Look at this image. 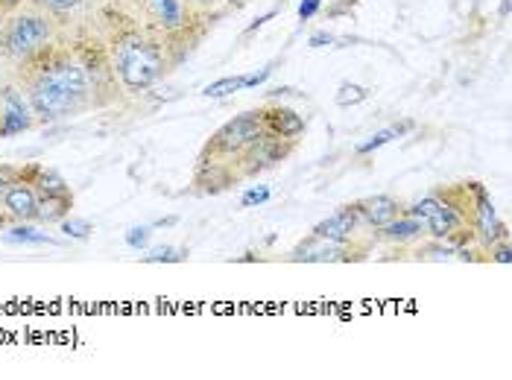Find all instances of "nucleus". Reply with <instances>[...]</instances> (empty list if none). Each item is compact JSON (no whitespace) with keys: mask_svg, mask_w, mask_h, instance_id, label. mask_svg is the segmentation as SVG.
<instances>
[{"mask_svg":"<svg viewBox=\"0 0 512 380\" xmlns=\"http://www.w3.org/2000/svg\"><path fill=\"white\" fill-rule=\"evenodd\" d=\"M15 3H18V0H12V3H3V0H0V6H15Z\"/></svg>","mask_w":512,"mask_h":380,"instance_id":"obj_36","label":"nucleus"},{"mask_svg":"<svg viewBox=\"0 0 512 380\" xmlns=\"http://www.w3.org/2000/svg\"><path fill=\"white\" fill-rule=\"evenodd\" d=\"M62 36V24L30 0H18L0 30V56L15 68Z\"/></svg>","mask_w":512,"mask_h":380,"instance_id":"obj_4","label":"nucleus"},{"mask_svg":"<svg viewBox=\"0 0 512 380\" xmlns=\"http://www.w3.org/2000/svg\"><path fill=\"white\" fill-rule=\"evenodd\" d=\"M498 240H510V228L498 217L489 190L480 188L477 202H474V243H480V249L486 252L489 246H495Z\"/></svg>","mask_w":512,"mask_h":380,"instance_id":"obj_13","label":"nucleus"},{"mask_svg":"<svg viewBox=\"0 0 512 380\" xmlns=\"http://www.w3.org/2000/svg\"><path fill=\"white\" fill-rule=\"evenodd\" d=\"M24 173L27 179L33 182L36 196H39V214H36V223L39 226H59L71 208H74V190L71 185L50 167L44 164H24Z\"/></svg>","mask_w":512,"mask_h":380,"instance_id":"obj_7","label":"nucleus"},{"mask_svg":"<svg viewBox=\"0 0 512 380\" xmlns=\"http://www.w3.org/2000/svg\"><path fill=\"white\" fill-rule=\"evenodd\" d=\"M480 188H483L480 182H463L445 190L439 188L428 193L425 199H419L416 205H410L407 211L425 223L428 237L442 240L460 252L474 243V202H477Z\"/></svg>","mask_w":512,"mask_h":380,"instance_id":"obj_3","label":"nucleus"},{"mask_svg":"<svg viewBox=\"0 0 512 380\" xmlns=\"http://www.w3.org/2000/svg\"><path fill=\"white\" fill-rule=\"evenodd\" d=\"M276 12H278V9H270L267 15H261V18H255V21H252V24L246 27V36H252V33H258V30H261V27H264L267 21H273V18H276Z\"/></svg>","mask_w":512,"mask_h":380,"instance_id":"obj_30","label":"nucleus"},{"mask_svg":"<svg viewBox=\"0 0 512 380\" xmlns=\"http://www.w3.org/2000/svg\"><path fill=\"white\" fill-rule=\"evenodd\" d=\"M226 3H229V6H232V9H240V6H246V3H249V0H226Z\"/></svg>","mask_w":512,"mask_h":380,"instance_id":"obj_34","label":"nucleus"},{"mask_svg":"<svg viewBox=\"0 0 512 380\" xmlns=\"http://www.w3.org/2000/svg\"><path fill=\"white\" fill-rule=\"evenodd\" d=\"M235 91H243V76H223V79H214L211 85H205L202 97L223 100V97H232Z\"/></svg>","mask_w":512,"mask_h":380,"instance_id":"obj_21","label":"nucleus"},{"mask_svg":"<svg viewBox=\"0 0 512 380\" xmlns=\"http://www.w3.org/2000/svg\"><path fill=\"white\" fill-rule=\"evenodd\" d=\"M372 240H363V243H337V240H325V237H316L308 234L287 258L293 264H357V261H366L369 252H372Z\"/></svg>","mask_w":512,"mask_h":380,"instance_id":"obj_8","label":"nucleus"},{"mask_svg":"<svg viewBox=\"0 0 512 380\" xmlns=\"http://www.w3.org/2000/svg\"><path fill=\"white\" fill-rule=\"evenodd\" d=\"M319 9H322V0H302L299 3V21H311Z\"/></svg>","mask_w":512,"mask_h":380,"instance_id":"obj_29","label":"nucleus"},{"mask_svg":"<svg viewBox=\"0 0 512 380\" xmlns=\"http://www.w3.org/2000/svg\"><path fill=\"white\" fill-rule=\"evenodd\" d=\"M267 199H270V188L255 185V188H249L240 196V205H243V208H255V205H264Z\"/></svg>","mask_w":512,"mask_h":380,"instance_id":"obj_25","label":"nucleus"},{"mask_svg":"<svg viewBox=\"0 0 512 380\" xmlns=\"http://www.w3.org/2000/svg\"><path fill=\"white\" fill-rule=\"evenodd\" d=\"M360 220L369 226V231L375 234L378 228H384L387 223H393L395 217H401L407 211V205L401 199H395L390 193H378V196H363L355 202Z\"/></svg>","mask_w":512,"mask_h":380,"instance_id":"obj_15","label":"nucleus"},{"mask_svg":"<svg viewBox=\"0 0 512 380\" xmlns=\"http://www.w3.org/2000/svg\"><path fill=\"white\" fill-rule=\"evenodd\" d=\"M12 6H0V30H3V21H6V12H9Z\"/></svg>","mask_w":512,"mask_h":380,"instance_id":"obj_33","label":"nucleus"},{"mask_svg":"<svg viewBox=\"0 0 512 380\" xmlns=\"http://www.w3.org/2000/svg\"><path fill=\"white\" fill-rule=\"evenodd\" d=\"M363 100H369V88L366 85H357V82H343L334 94V103L343 106V109H352V106H360Z\"/></svg>","mask_w":512,"mask_h":380,"instance_id":"obj_20","label":"nucleus"},{"mask_svg":"<svg viewBox=\"0 0 512 380\" xmlns=\"http://www.w3.org/2000/svg\"><path fill=\"white\" fill-rule=\"evenodd\" d=\"M30 3H36L44 12H50L62 27H65V21L79 18L91 6V0H30Z\"/></svg>","mask_w":512,"mask_h":380,"instance_id":"obj_18","label":"nucleus"},{"mask_svg":"<svg viewBox=\"0 0 512 380\" xmlns=\"http://www.w3.org/2000/svg\"><path fill=\"white\" fill-rule=\"evenodd\" d=\"M311 234H316V237H325V240H337V243H363V240L378 243V240H375V234L369 231V226L360 220L355 202H352V205H343V208H340V211H334L331 217L319 220V223L311 228Z\"/></svg>","mask_w":512,"mask_h":380,"instance_id":"obj_12","label":"nucleus"},{"mask_svg":"<svg viewBox=\"0 0 512 380\" xmlns=\"http://www.w3.org/2000/svg\"><path fill=\"white\" fill-rule=\"evenodd\" d=\"M261 132H264V123H261V112H258V109L235 114L232 120H226V123L205 141V147L199 152L197 164L217 161V164H232V167H235L237 155L246 150Z\"/></svg>","mask_w":512,"mask_h":380,"instance_id":"obj_6","label":"nucleus"},{"mask_svg":"<svg viewBox=\"0 0 512 380\" xmlns=\"http://www.w3.org/2000/svg\"><path fill=\"white\" fill-rule=\"evenodd\" d=\"M59 228H62V234H65V237H71V240H88V237H91V231H94V226H91L88 220L74 217V214H68V217L59 223Z\"/></svg>","mask_w":512,"mask_h":380,"instance_id":"obj_23","label":"nucleus"},{"mask_svg":"<svg viewBox=\"0 0 512 380\" xmlns=\"http://www.w3.org/2000/svg\"><path fill=\"white\" fill-rule=\"evenodd\" d=\"M135 6L129 9L144 27L156 30L158 36L170 44L173 62L179 65L202 38V33H194L199 15H205L197 9L194 0H132Z\"/></svg>","mask_w":512,"mask_h":380,"instance_id":"obj_5","label":"nucleus"},{"mask_svg":"<svg viewBox=\"0 0 512 380\" xmlns=\"http://www.w3.org/2000/svg\"><path fill=\"white\" fill-rule=\"evenodd\" d=\"M413 129V120H404V123H395V126H387V129H381V132H375L369 141H363V144H357L355 152L357 155H369V152L381 150V147H387L390 141L395 138H401V135H407Z\"/></svg>","mask_w":512,"mask_h":380,"instance_id":"obj_19","label":"nucleus"},{"mask_svg":"<svg viewBox=\"0 0 512 380\" xmlns=\"http://www.w3.org/2000/svg\"><path fill=\"white\" fill-rule=\"evenodd\" d=\"M296 150V141H284V138H276L270 132H261L246 150L240 152L235 158V173L237 179H258L261 173L278 167L281 161H287Z\"/></svg>","mask_w":512,"mask_h":380,"instance_id":"obj_9","label":"nucleus"},{"mask_svg":"<svg viewBox=\"0 0 512 380\" xmlns=\"http://www.w3.org/2000/svg\"><path fill=\"white\" fill-rule=\"evenodd\" d=\"M194 3H197V9H202L205 15H211V12H214L220 3H226V0H194Z\"/></svg>","mask_w":512,"mask_h":380,"instance_id":"obj_32","label":"nucleus"},{"mask_svg":"<svg viewBox=\"0 0 512 380\" xmlns=\"http://www.w3.org/2000/svg\"><path fill=\"white\" fill-rule=\"evenodd\" d=\"M9 79L24 91L39 123H62L97 109L88 74L71 38L59 36L36 56L15 65Z\"/></svg>","mask_w":512,"mask_h":380,"instance_id":"obj_1","label":"nucleus"},{"mask_svg":"<svg viewBox=\"0 0 512 380\" xmlns=\"http://www.w3.org/2000/svg\"><path fill=\"white\" fill-rule=\"evenodd\" d=\"M3 240L15 246H56V240L41 231L39 223H12L3 228Z\"/></svg>","mask_w":512,"mask_h":380,"instance_id":"obj_17","label":"nucleus"},{"mask_svg":"<svg viewBox=\"0 0 512 380\" xmlns=\"http://www.w3.org/2000/svg\"><path fill=\"white\" fill-rule=\"evenodd\" d=\"M39 126V117L27 103L24 91L6 76L0 82V138H15Z\"/></svg>","mask_w":512,"mask_h":380,"instance_id":"obj_11","label":"nucleus"},{"mask_svg":"<svg viewBox=\"0 0 512 380\" xmlns=\"http://www.w3.org/2000/svg\"><path fill=\"white\" fill-rule=\"evenodd\" d=\"M103 18V44L112 62V71L118 76V85L126 94H144L156 85L158 79L170 74L173 53L164 36L144 27L132 12L120 6L100 9Z\"/></svg>","mask_w":512,"mask_h":380,"instance_id":"obj_2","label":"nucleus"},{"mask_svg":"<svg viewBox=\"0 0 512 380\" xmlns=\"http://www.w3.org/2000/svg\"><path fill=\"white\" fill-rule=\"evenodd\" d=\"M486 255H489V261H495V264L507 266L512 261L510 240H498L495 246H489V249H486Z\"/></svg>","mask_w":512,"mask_h":380,"instance_id":"obj_26","label":"nucleus"},{"mask_svg":"<svg viewBox=\"0 0 512 380\" xmlns=\"http://www.w3.org/2000/svg\"><path fill=\"white\" fill-rule=\"evenodd\" d=\"M36 214H39V196L24 173V164H18L15 179L0 193V231L12 223H36Z\"/></svg>","mask_w":512,"mask_h":380,"instance_id":"obj_10","label":"nucleus"},{"mask_svg":"<svg viewBox=\"0 0 512 380\" xmlns=\"http://www.w3.org/2000/svg\"><path fill=\"white\" fill-rule=\"evenodd\" d=\"M150 237H153V226L129 228V231H126V246L135 249V252H141V249L150 246Z\"/></svg>","mask_w":512,"mask_h":380,"instance_id":"obj_24","label":"nucleus"},{"mask_svg":"<svg viewBox=\"0 0 512 380\" xmlns=\"http://www.w3.org/2000/svg\"><path fill=\"white\" fill-rule=\"evenodd\" d=\"M188 258V249L179 246H153L144 255V264H182Z\"/></svg>","mask_w":512,"mask_h":380,"instance_id":"obj_22","label":"nucleus"},{"mask_svg":"<svg viewBox=\"0 0 512 380\" xmlns=\"http://www.w3.org/2000/svg\"><path fill=\"white\" fill-rule=\"evenodd\" d=\"M360 0H331V6H328V18H343V15H352V9H355Z\"/></svg>","mask_w":512,"mask_h":380,"instance_id":"obj_27","label":"nucleus"},{"mask_svg":"<svg viewBox=\"0 0 512 380\" xmlns=\"http://www.w3.org/2000/svg\"><path fill=\"white\" fill-rule=\"evenodd\" d=\"M425 237H428L425 223L419 217H413L410 211H404L401 217H395L393 223H387V226L375 231V240L390 243V246H410V243H419Z\"/></svg>","mask_w":512,"mask_h":380,"instance_id":"obj_16","label":"nucleus"},{"mask_svg":"<svg viewBox=\"0 0 512 380\" xmlns=\"http://www.w3.org/2000/svg\"><path fill=\"white\" fill-rule=\"evenodd\" d=\"M258 112H261L264 132H270V135H276V138L296 141V144H299V138H305V132H308L305 117L296 112V109H290V106L270 103V106H264V109H258Z\"/></svg>","mask_w":512,"mask_h":380,"instance_id":"obj_14","label":"nucleus"},{"mask_svg":"<svg viewBox=\"0 0 512 380\" xmlns=\"http://www.w3.org/2000/svg\"><path fill=\"white\" fill-rule=\"evenodd\" d=\"M507 12H510V0H504V3H501V15H504V18H507Z\"/></svg>","mask_w":512,"mask_h":380,"instance_id":"obj_35","label":"nucleus"},{"mask_svg":"<svg viewBox=\"0 0 512 380\" xmlns=\"http://www.w3.org/2000/svg\"><path fill=\"white\" fill-rule=\"evenodd\" d=\"M273 68H276V65H267V68H261V71H255V74H246L243 76V88H258L264 79H270Z\"/></svg>","mask_w":512,"mask_h":380,"instance_id":"obj_28","label":"nucleus"},{"mask_svg":"<svg viewBox=\"0 0 512 380\" xmlns=\"http://www.w3.org/2000/svg\"><path fill=\"white\" fill-rule=\"evenodd\" d=\"M334 41H337V38L331 36L328 30H319V33H314V36H311V41H308V44H311V47H328V44H334Z\"/></svg>","mask_w":512,"mask_h":380,"instance_id":"obj_31","label":"nucleus"}]
</instances>
